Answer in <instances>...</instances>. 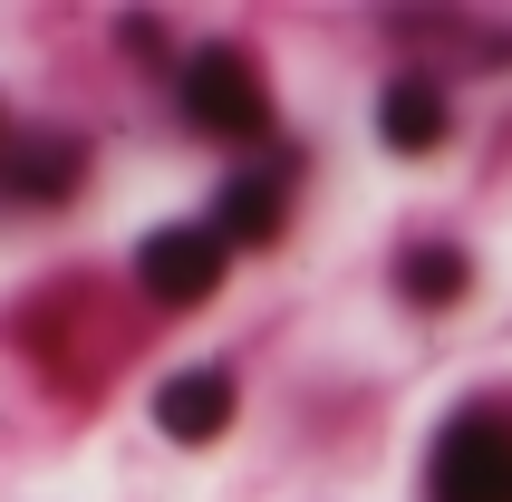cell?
Here are the masks:
<instances>
[{
    "label": "cell",
    "instance_id": "cell-2",
    "mask_svg": "<svg viewBox=\"0 0 512 502\" xmlns=\"http://www.w3.org/2000/svg\"><path fill=\"white\" fill-rule=\"evenodd\" d=\"M435 502H512V425L503 416H455L426 464Z\"/></svg>",
    "mask_w": 512,
    "mask_h": 502
},
{
    "label": "cell",
    "instance_id": "cell-3",
    "mask_svg": "<svg viewBox=\"0 0 512 502\" xmlns=\"http://www.w3.org/2000/svg\"><path fill=\"white\" fill-rule=\"evenodd\" d=\"M136 280H145V300L155 309H203L213 290H223V232L213 223H165V232H145L136 242Z\"/></svg>",
    "mask_w": 512,
    "mask_h": 502
},
{
    "label": "cell",
    "instance_id": "cell-1",
    "mask_svg": "<svg viewBox=\"0 0 512 502\" xmlns=\"http://www.w3.org/2000/svg\"><path fill=\"white\" fill-rule=\"evenodd\" d=\"M184 116L203 136H271V87H261L252 49H194L184 58Z\"/></svg>",
    "mask_w": 512,
    "mask_h": 502
},
{
    "label": "cell",
    "instance_id": "cell-7",
    "mask_svg": "<svg viewBox=\"0 0 512 502\" xmlns=\"http://www.w3.org/2000/svg\"><path fill=\"white\" fill-rule=\"evenodd\" d=\"M281 223H290V184L281 174H232L223 184V213H213L223 242H281Z\"/></svg>",
    "mask_w": 512,
    "mask_h": 502
},
{
    "label": "cell",
    "instance_id": "cell-8",
    "mask_svg": "<svg viewBox=\"0 0 512 502\" xmlns=\"http://www.w3.org/2000/svg\"><path fill=\"white\" fill-rule=\"evenodd\" d=\"M397 280H406V300H416V309H455L464 280H474V261H464L455 242H416V251L397 261Z\"/></svg>",
    "mask_w": 512,
    "mask_h": 502
},
{
    "label": "cell",
    "instance_id": "cell-4",
    "mask_svg": "<svg viewBox=\"0 0 512 502\" xmlns=\"http://www.w3.org/2000/svg\"><path fill=\"white\" fill-rule=\"evenodd\" d=\"M155 425H165L174 445H213L232 425V377L223 367H184V377H165L155 387Z\"/></svg>",
    "mask_w": 512,
    "mask_h": 502
},
{
    "label": "cell",
    "instance_id": "cell-6",
    "mask_svg": "<svg viewBox=\"0 0 512 502\" xmlns=\"http://www.w3.org/2000/svg\"><path fill=\"white\" fill-rule=\"evenodd\" d=\"M377 136L397 145V155H435V145H445V87L435 78H397L377 97Z\"/></svg>",
    "mask_w": 512,
    "mask_h": 502
},
{
    "label": "cell",
    "instance_id": "cell-5",
    "mask_svg": "<svg viewBox=\"0 0 512 502\" xmlns=\"http://www.w3.org/2000/svg\"><path fill=\"white\" fill-rule=\"evenodd\" d=\"M78 174H87V145L78 136H20V145H0V184H10L20 203L78 194Z\"/></svg>",
    "mask_w": 512,
    "mask_h": 502
}]
</instances>
